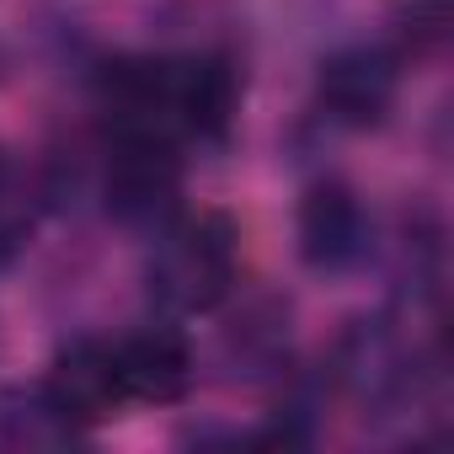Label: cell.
<instances>
[{
  "label": "cell",
  "instance_id": "obj_7",
  "mask_svg": "<svg viewBox=\"0 0 454 454\" xmlns=\"http://www.w3.org/2000/svg\"><path fill=\"white\" fill-rule=\"evenodd\" d=\"M113 353H118V380L129 401L176 406L192 390V348L171 326H145L134 337H118Z\"/></svg>",
  "mask_w": 454,
  "mask_h": 454
},
{
  "label": "cell",
  "instance_id": "obj_1",
  "mask_svg": "<svg viewBox=\"0 0 454 454\" xmlns=\"http://www.w3.org/2000/svg\"><path fill=\"white\" fill-rule=\"evenodd\" d=\"M236 278H241V231L231 214L198 208L160 224L145 268L160 316H208L214 305L231 300Z\"/></svg>",
  "mask_w": 454,
  "mask_h": 454
},
{
  "label": "cell",
  "instance_id": "obj_9",
  "mask_svg": "<svg viewBox=\"0 0 454 454\" xmlns=\"http://www.w3.org/2000/svg\"><path fill=\"white\" fill-rule=\"evenodd\" d=\"M75 433L54 417L43 385H12L0 390V449H54Z\"/></svg>",
  "mask_w": 454,
  "mask_h": 454
},
{
  "label": "cell",
  "instance_id": "obj_5",
  "mask_svg": "<svg viewBox=\"0 0 454 454\" xmlns=\"http://www.w3.org/2000/svg\"><path fill=\"white\" fill-rule=\"evenodd\" d=\"M337 385L369 411H395L417 395L411 348L390 321H353L337 342Z\"/></svg>",
  "mask_w": 454,
  "mask_h": 454
},
{
  "label": "cell",
  "instance_id": "obj_3",
  "mask_svg": "<svg viewBox=\"0 0 454 454\" xmlns=\"http://www.w3.org/2000/svg\"><path fill=\"white\" fill-rule=\"evenodd\" d=\"M401 91V59L380 43H348L321 59L316 75V102L332 123L342 129H374Z\"/></svg>",
  "mask_w": 454,
  "mask_h": 454
},
{
  "label": "cell",
  "instance_id": "obj_4",
  "mask_svg": "<svg viewBox=\"0 0 454 454\" xmlns=\"http://www.w3.org/2000/svg\"><path fill=\"white\" fill-rule=\"evenodd\" d=\"M43 395H49L54 417H59L70 433H86V427L113 422V417L129 406L123 380H118V353H113V342H102V337H75L70 348H59V358L49 364Z\"/></svg>",
  "mask_w": 454,
  "mask_h": 454
},
{
  "label": "cell",
  "instance_id": "obj_8",
  "mask_svg": "<svg viewBox=\"0 0 454 454\" xmlns=\"http://www.w3.org/2000/svg\"><path fill=\"white\" fill-rule=\"evenodd\" d=\"M241 107V75L224 54L182 59V134L187 145H224Z\"/></svg>",
  "mask_w": 454,
  "mask_h": 454
},
{
  "label": "cell",
  "instance_id": "obj_6",
  "mask_svg": "<svg viewBox=\"0 0 454 454\" xmlns=\"http://www.w3.org/2000/svg\"><path fill=\"white\" fill-rule=\"evenodd\" d=\"M182 187V150L160 139H107V208L123 224H166Z\"/></svg>",
  "mask_w": 454,
  "mask_h": 454
},
{
  "label": "cell",
  "instance_id": "obj_11",
  "mask_svg": "<svg viewBox=\"0 0 454 454\" xmlns=\"http://www.w3.org/2000/svg\"><path fill=\"white\" fill-rule=\"evenodd\" d=\"M395 33L411 49L438 43V33H443V0H395Z\"/></svg>",
  "mask_w": 454,
  "mask_h": 454
},
{
  "label": "cell",
  "instance_id": "obj_10",
  "mask_svg": "<svg viewBox=\"0 0 454 454\" xmlns=\"http://www.w3.org/2000/svg\"><path fill=\"white\" fill-rule=\"evenodd\" d=\"M33 219H38V198H33L27 176H22V166L0 150V268L27 247Z\"/></svg>",
  "mask_w": 454,
  "mask_h": 454
},
{
  "label": "cell",
  "instance_id": "obj_2",
  "mask_svg": "<svg viewBox=\"0 0 454 454\" xmlns=\"http://www.w3.org/2000/svg\"><path fill=\"white\" fill-rule=\"evenodd\" d=\"M294 236H300V257L310 273H353L369 262L374 252V219L364 208V198L348 182H316L300 198V219H294Z\"/></svg>",
  "mask_w": 454,
  "mask_h": 454
}]
</instances>
